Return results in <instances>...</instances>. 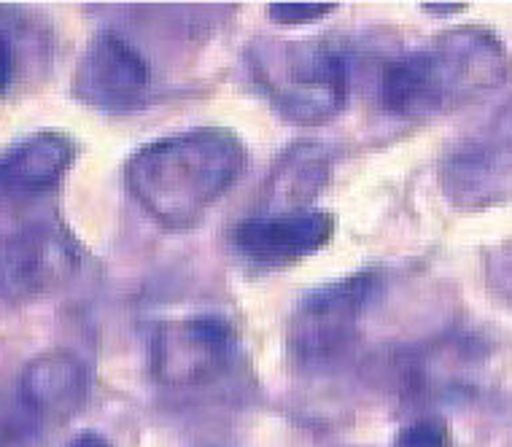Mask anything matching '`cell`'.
Listing matches in <instances>:
<instances>
[{
    "mask_svg": "<svg viewBox=\"0 0 512 447\" xmlns=\"http://www.w3.org/2000/svg\"><path fill=\"white\" fill-rule=\"evenodd\" d=\"M17 396L54 429L71 421L89 396V372L84 361L68 351H49L30 359L19 372Z\"/></svg>",
    "mask_w": 512,
    "mask_h": 447,
    "instance_id": "cell-11",
    "label": "cell"
},
{
    "mask_svg": "<svg viewBox=\"0 0 512 447\" xmlns=\"http://www.w3.org/2000/svg\"><path fill=\"white\" fill-rule=\"evenodd\" d=\"M380 291L383 275L362 270L305 294L286 324L289 359L302 369H324L343 359Z\"/></svg>",
    "mask_w": 512,
    "mask_h": 447,
    "instance_id": "cell-4",
    "label": "cell"
},
{
    "mask_svg": "<svg viewBox=\"0 0 512 447\" xmlns=\"http://www.w3.org/2000/svg\"><path fill=\"white\" fill-rule=\"evenodd\" d=\"M440 186L461 211L512 200V97L453 143L440 165Z\"/></svg>",
    "mask_w": 512,
    "mask_h": 447,
    "instance_id": "cell-6",
    "label": "cell"
},
{
    "mask_svg": "<svg viewBox=\"0 0 512 447\" xmlns=\"http://www.w3.org/2000/svg\"><path fill=\"white\" fill-rule=\"evenodd\" d=\"M494 275L504 283V286H510L512 289V251H504V254L499 256V262H496L494 267Z\"/></svg>",
    "mask_w": 512,
    "mask_h": 447,
    "instance_id": "cell-18",
    "label": "cell"
},
{
    "mask_svg": "<svg viewBox=\"0 0 512 447\" xmlns=\"http://www.w3.org/2000/svg\"><path fill=\"white\" fill-rule=\"evenodd\" d=\"M248 68L267 103L292 124H327L348 106L351 65L321 41H256Z\"/></svg>",
    "mask_w": 512,
    "mask_h": 447,
    "instance_id": "cell-3",
    "label": "cell"
},
{
    "mask_svg": "<svg viewBox=\"0 0 512 447\" xmlns=\"http://www.w3.org/2000/svg\"><path fill=\"white\" fill-rule=\"evenodd\" d=\"M243 167L238 132L205 124L141 146L124 165V184L157 224L189 229L230 192Z\"/></svg>",
    "mask_w": 512,
    "mask_h": 447,
    "instance_id": "cell-1",
    "label": "cell"
},
{
    "mask_svg": "<svg viewBox=\"0 0 512 447\" xmlns=\"http://www.w3.org/2000/svg\"><path fill=\"white\" fill-rule=\"evenodd\" d=\"M510 52L488 27L464 25L383 68L380 103L394 116L445 114L491 95L510 79Z\"/></svg>",
    "mask_w": 512,
    "mask_h": 447,
    "instance_id": "cell-2",
    "label": "cell"
},
{
    "mask_svg": "<svg viewBox=\"0 0 512 447\" xmlns=\"http://www.w3.org/2000/svg\"><path fill=\"white\" fill-rule=\"evenodd\" d=\"M335 3H273L267 6L270 19L275 25H310L318 19L329 17V11H335Z\"/></svg>",
    "mask_w": 512,
    "mask_h": 447,
    "instance_id": "cell-15",
    "label": "cell"
},
{
    "mask_svg": "<svg viewBox=\"0 0 512 447\" xmlns=\"http://www.w3.org/2000/svg\"><path fill=\"white\" fill-rule=\"evenodd\" d=\"M335 235V219L329 213H265L240 221L232 243L248 262L281 267L318 254Z\"/></svg>",
    "mask_w": 512,
    "mask_h": 447,
    "instance_id": "cell-9",
    "label": "cell"
},
{
    "mask_svg": "<svg viewBox=\"0 0 512 447\" xmlns=\"http://www.w3.org/2000/svg\"><path fill=\"white\" fill-rule=\"evenodd\" d=\"M76 141L68 132L41 130L0 151V200H30L68 176Z\"/></svg>",
    "mask_w": 512,
    "mask_h": 447,
    "instance_id": "cell-10",
    "label": "cell"
},
{
    "mask_svg": "<svg viewBox=\"0 0 512 447\" xmlns=\"http://www.w3.org/2000/svg\"><path fill=\"white\" fill-rule=\"evenodd\" d=\"M238 332L221 316L162 321L151 334V377L159 386L197 388L219 380L238 361Z\"/></svg>",
    "mask_w": 512,
    "mask_h": 447,
    "instance_id": "cell-7",
    "label": "cell"
},
{
    "mask_svg": "<svg viewBox=\"0 0 512 447\" xmlns=\"http://www.w3.org/2000/svg\"><path fill=\"white\" fill-rule=\"evenodd\" d=\"M11 79H14V49L9 38L0 33V95L9 89Z\"/></svg>",
    "mask_w": 512,
    "mask_h": 447,
    "instance_id": "cell-16",
    "label": "cell"
},
{
    "mask_svg": "<svg viewBox=\"0 0 512 447\" xmlns=\"http://www.w3.org/2000/svg\"><path fill=\"white\" fill-rule=\"evenodd\" d=\"M81 270V246L57 221H30L0 237V299L36 305L62 291Z\"/></svg>",
    "mask_w": 512,
    "mask_h": 447,
    "instance_id": "cell-5",
    "label": "cell"
},
{
    "mask_svg": "<svg viewBox=\"0 0 512 447\" xmlns=\"http://www.w3.org/2000/svg\"><path fill=\"white\" fill-rule=\"evenodd\" d=\"M151 65L122 33L103 30L81 54L73 95L106 114L135 111L151 92Z\"/></svg>",
    "mask_w": 512,
    "mask_h": 447,
    "instance_id": "cell-8",
    "label": "cell"
},
{
    "mask_svg": "<svg viewBox=\"0 0 512 447\" xmlns=\"http://www.w3.org/2000/svg\"><path fill=\"white\" fill-rule=\"evenodd\" d=\"M68 447H111V442H108L106 437L95 434V431H84L79 437H73L71 442H68Z\"/></svg>",
    "mask_w": 512,
    "mask_h": 447,
    "instance_id": "cell-17",
    "label": "cell"
},
{
    "mask_svg": "<svg viewBox=\"0 0 512 447\" xmlns=\"http://www.w3.org/2000/svg\"><path fill=\"white\" fill-rule=\"evenodd\" d=\"M49 426L30 410L17 391H0V447H46Z\"/></svg>",
    "mask_w": 512,
    "mask_h": 447,
    "instance_id": "cell-13",
    "label": "cell"
},
{
    "mask_svg": "<svg viewBox=\"0 0 512 447\" xmlns=\"http://www.w3.org/2000/svg\"><path fill=\"white\" fill-rule=\"evenodd\" d=\"M394 447H453L451 429L440 418H418L397 431Z\"/></svg>",
    "mask_w": 512,
    "mask_h": 447,
    "instance_id": "cell-14",
    "label": "cell"
},
{
    "mask_svg": "<svg viewBox=\"0 0 512 447\" xmlns=\"http://www.w3.org/2000/svg\"><path fill=\"white\" fill-rule=\"evenodd\" d=\"M332 159L316 141H302L283 154L267 184L270 213H300L329 184Z\"/></svg>",
    "mask_w": 512,
    "mask_h": 447,
    "instance_id": "cell-12",
    "label": "cell"
}]
</instances>
